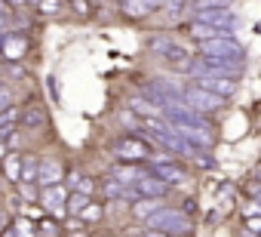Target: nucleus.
<instances>
[{"label":"nucleus","mask_w":261,"mask_h":237,"mask_svg":"<svg viewBox=\"0 0 261 237\" xmlns=\"http://www.w3.org/2000/svg\"><path fill=\"white\" fill-rule=\"evenodd\" d=\"M142 176H145V170H139V167H133V163H123V167H117V170L111 173V179H117V182L126 185V188H133Z\"/></svg>","instance_id":"obj_17"},{"label":"nucleus","mask_w":261,"mask_h":237,"mask_svg":"<svg viewBox=\"0 0 261 237\" xmlns=\"http://www.w3.org/2000/svg\"><path fill=\"white\" fill-rule=\"evenodd\" d=\"M16 231H19V234H25V237H34V231L28 228V222H19V228H16Z\"/></svg>","instance_id":"obj_32"},{"label":"nucleus","mask_w":261,"mask_h":237,"mask_svg":"<svg viewBox=\"0 0 261 237\" xmlns=\"http://www.w3.org/2000/svg\"><path fill=\"white\" fill-rule=\"evenodd\" d=\"M65 200H68V191L62 188V182L59 185H46L43 191H40V203L49 209V212H65Z\"/></svg>","instance_id":"obj_13"},{"label":"nucleus","mask_w":261,"mask_h":237,"mask_svg":"<svg viewBox=\"0 0 261 237\" xmlns=\"http://www.w3.org/2000/svg\"><path fill=\"white\" fill-rule=\"evenodd\" d=\"M34 179H37V157L25 154L22 157V176H19V182H34Z\"/></svg>","instance_id":"obj_21"},{"label":"nucleus","mask_w":261,"mask_h":237,"mask_svg":"<svg viewBox=\"0 0 261 237\" xmlns=\"http://www.w3.org/2000/svg\"><path fill=\"white\" fill-rule=\"evenodd\" d=\"M151 176L163 179L166 185H178V182L188 179V170H185L181 163H172L169 157H157V160L151 163Z\"/></svg>","instance_id":"obj_8"},{"label":"nucleus","mask_w":261,"mask_h":237,"mask_svg":"<svg viewBox=\"0 0 261 237\" xmlns=\"http://www.w3.org/2000/svg\"><path fill=\"white\" fill-rule=\"evenodd\" d=\"M129 105H133V111H139V114H148V117H157V114H163V108H160V105H145V99H133Z\"/></svg>","instance_id":"obj_22"},{"label":"nucleus","mask_w":261,"mask_h":237,"mask_svg":"<svg viewBox=\"0 0 261 237\" xmlns=\"http://www.w3.org/2000/svg\"><path fill=\"white\" fill-rule=\"evenodd\" d=\"M200 56H215V59L246 62V59H243V46H240L233 37H209V40H200Z\"/></svg>","instance_id":"obj_2"},{"label":"nucleus","mask_w":261,"mask_h":237,"mask_svg":"<svg viewBox=\"0 0 261 237\" xmlns=\"http://www.w3.org/2000/svg\"><path fill=\"white\" fill-rule=\"evenodd\" d=\"M194 10H218V7H230V0H191Z\"/></svg>","instance_id":"obj_23"},{"label":"nucleus","mask_w":261,"mask_h":237,"mask_svg":"<svg viewBox=\"0 0 261 237\" xmlns=\"http://www.w3.org/2000/svg\"><path fill=\"white\" fill-rule=\"evenodd\" d=\"M246 68V62H233V59H215V56H200L197 62H191V71L200 74H224V77H237L240 71Z\"/></svg>","instance_id":"obj_3"},{"label":"nucleus","mask_w":261,"mask_h":237,"mask_svg":"<svg viewBox=\"0 0 261 237\" xmlns=\"http://www.w3.org/2000/svg\"><path fill=\"white\" fill-rule=\"evenodd\" d=\"M181 102L197 111V114H212L215 108H221V96L209 92V89H200V86H191V89H181Z\"/></svg>","instance_id":"obj_4"},{"label":"nucleus","mask_w":261,"mask_h":237,"mask_svg":"<svg viewBox=\"0 0 261 237\" xmlns=\"http://www.w3.org/2000/svg\"><path fill=\"white\" fill-rule=\"evenodd\" d=\"M157 209H160V197H139L136 206H133V212H136L139 219H148V216L157 212Z\"/></svg>","instance_id":"obj_19"},{"label":"nucleus","mask_w":261,"mask_h":237,"mask_svg":"<svg viewBox=\"0 0 261 237\" xmlns=\"http://www.w3.org/2000/svg\"><path fill=\"white\" fill-rule=\"evenodd\" d=\"M194 80H197L200 89H209V92H215L221 99H227V96L237 92V80L224 77V74H206V71H200V74H194Z\"/></svg>","instance_id":"obj_5"},{"label":"nucleus","mask_w":261,"mask_h":237,"mask_svg":"<svg viewBox=\"0 0 261 237\" xmlns=\"http://www.w3.org/2000/svg\"><path fill=\"white\" fill-rule=\"evenodd\" d=\"M74 188H77L80 194H92V191H95V182H92V179H86V176H80Z\"/></svg>","instance_id":"obj_28"},{"label":"nucleus","mask_w":261,"mask_h":237,"mask_svg":"<svg viewBox=\"0 0 261 237\" xmlns=\"http://www.w3.org/2000/svg\"><path fill=\"white\" fill-rule=\"evenodd\" d=\"M25 50H28V37H25L22 31L7 34V37H4V43H0V56L10 59V62H19V59L25 56Z\"/></svg>","instance_id":"obj_11"},{"label":"nucleus","mask_w":261,"mask_h":237,"mask_svg":"<svg viewBox=\"0 0 261 237\" xmlns=\"http://www.w3.org/2000/svg\"><path fill=\"white\" fill-rule=\"evenodd\" d=\"M166 4H169V10H178L181 4H188V0H166Z\"/></svg>","instance_id":"obj_36"},{"label":"nucleus","mask_w":261,"mask_h":237,"mask_svg":"<svg viewBox=\"0 0 261 237\" xmlns=\"http://www.w3.org/2000/svg\"><path fill=\"white\" fill-rule=\"evenodd\" d=\"M108 237H114V234H108Z\"/></svg>","instance_id":"obj_41"},{"label":"nucleus","mask_w":261,"mask_h":237,"mask_svg":"<svg viewBox=\"0 0 261 237\" xmlns=\"http://www.w3.org/2000/svg\"><path fill=\"white\" fill-rule=\"evenodd\" d=\"M71 4H74V10H77L80 16H86V13H89V4H92V0H71Z\"/></svg>","instance_id":"obj_30"},{"label":"nucleus","mask_w":261,"mask_h":237,"mask_svg":"<svg viewBox=\"0 0 261 237\" xmlns=\"http://www.w3.org/2000/svg\"><path fill=\"white\" fill-rule=\"evenodd\" d=\"M7 25V13H0V28H4Z\"/></svg>","instance_id":"obj_38"},{"label":"nucleus","mask_w":261,"mask_h":237,"mask_svg":"<svg viewBox=\"0 0 261 237\" xmlns=\"http://www.w3.org/2000/svg\"><path fill=\"white\" fill-rule=\"evenodd\" d=\"M0 59H4V56H0Z\"/></svg>","instance_id":"obj_42"},{"label":"nucleus","mask_w":261,"mask_h":237,"mask_svg":"<svg viewBox=\"0 0 261 237\" xmlns=\"http://www.w3.org/2000/svg\"><path fill=\"white\" fill-rule=\"evenodd\" d=\"M191 37H194V40H209V37H230V28H218V25L194 22V25H191Z\"/></svg>","instance_id":"obj_16"},{"label":"nucleus","mask_w":261,"mask_h":237,"mask_svg":"<svg viewBox=\"0 0 261 237\" xmlns=\"http://www.w3.org/2000/svg\"><path fill=\"white\" fill-rule=\"evenodd\" d=\"M10 105H13V89L0 83V111H7Z\"/></svg>","instance_id":"obj_27"},{"label":"nucleus","mask_w":261,"mask_h":237,"mask_svg":"<svg viewBox=\"0 0 261 237\" xmlns=\"http://www.w3.org/2000/svg\"><path fill=\"white\" fill-rule=\"evenodd\" d=\"M120 10L129 16V19H145L151 16L154 10H160L157 0H120Z\"/></svg>","instance_id":"obj_14"},{"label":"nucleus","mask_w":261,"mask_h":237,"mask_svg":"<svg viewBox=\"0 0 261 237\" xmlns=\"http://www.w3.org/2000/svg\"><path fill=\"white\" fill-rule=\"evenodd\" d=\"M142 237H172V234H163V231H154V228H148Z\"/></svg>","instance_id":"obj_34"},{"label":"nucleus","mask_w":261,"mask_h":237,"mask_svg":"<svg viewBox=\"0 0 261 237\" xmlns=\"http://www.w3.org/2000/svg\"><path fill=\"white\" fill-rule=\"evenodd\" d=\"M157 4H163V0H157Z\"/></svg>","instance_id":"obj_40"},{"label":"nucleus","mask_w":261,"mask_h":237,"mask_svg":"<svg viewBox=\"0 0 261 237\" xmlns=\"http://www.w3.org/2000/svg\"><path fill=\"white\" fill-rule=\"evenodd\" d=\"M16 121H19V111H16L13 105H10L7 111H0V130H7V127H10V124H16Z\"/></svg>","instance_id":"obj_25"},{"label":"nucleus","mask_w":261,"mask_h":237,"mask_svg":"<svg viewBox=\"0 0 261 237\" xmlns=\"http://www.w3.org/2000/svg\"><path fill=\"white\" fill-rule=\"evenodd\" d=\"M37 10L46 13V16H49V13H59V10H62V0H37Z\"/></svg>","instance_id":"obj_26"},{"label":"nucleus","mask_w":261,"mask_h":237,"mask_svg":"<svg viewBox=\"0 0 261 237\" xmlns=\"http://www.w3.org/2000/svg\"><path fill=\"white\" fill-rule=\"evenodd\" d=\"M86 203H89V194H80V191H74V194H68V200H65V212H71V216H80Z\"/></svg>","instance_id":"obj_20"},{"label":"nucleus","mask_w":261,"mask_h":237,"mask_svg":"<svg viewBox=\"0 0 261 237\" xmlns=\"http://www.w3.org/2000/svg\"><path fill=\"white\" fill-rule=\"evenodd\" d=\"M7 148H10V142H7V133H4V130H0V160H4V157H7Z\"/></svg>","instance_id":"obj_31"},{"label":"nucleus","mask_w":261,"mask_h":237,"mask_svg":"<svg viewBox=\"0 0 261 237\" xmlns=\"http://www.w3.org/2000/svg\"><path fill=\"white\" fill-rule=\"evenodd\" d=\"M133 191H136V197H163V194L169 191V185H166L163 179H157V176L145 173V176L133 185Z\"/></svg>","instance_id":"obj_10"},{"label":"nucleus","mask_w":261,"mask_h":237,"mask_svg":"<svg viewBox=\"0 0 261 237\" xmlns=\"http://www.w3.org/2000/svg\"><path fill=\"white\" fill-rule=\"evenodd\" d=\"M40 234H43V237H59L56 222H53V219H43V222H40Z\"/></svg>","instance_id":"obj_29"},{"label":"nucleus","mask_w":261,"mask_h":237,"mask_svg":"<svg viewBox=\"0 0 261 237\" xmlns=\"http://www.w3.org/2000/svg\"><path fill=\"white\" fill-rule=\"evenodd\" d=\"M62 176H65L62 163L53 160V157H43V160H37V179H34V185H40V188H46V185H59Z\"/></svg>","instance_id":"obj_9"},{"label":"nucleus","mask_w":261,"mask_h":237,"mask_svg":"<svg viewBox=\"0 0 261 237\" xmlns=\"http://www.w3.org/2000/svg\"><path fill=\"white\" fill-rule=\"evenodd\" d=\"M80 216H83V225H86V222H98V219H101V206L89 200V203L83 206V212H80Z\"/></svg>","instance_id":"obj_24"},{"label":"nucleus","mask_w":261,"mask_h":237,"mask_svg":"<svg viewBox=\"0 0 261 237\" xmlns=\"http://www.w3.org/2000/svg\"><path fill=\"white\" fill-rule=\"evenodd\" d=\"M148 228L163 231V234H172V237H188V234L194 231V222H191V216L181 212V209H166V206H160L157 212L148 216Z\"/></svg>","instance_id":"obj_1"},{"label":"nucleus","mask_w":261,"mask_h":237,"mask_svg":"<svg viewBox=\"0 0 261 237\" xmlns=\"http://www.w3.org/2000/svg\"><path fill=\"white\" fill-rule=\"evenodd\" d=\"M80 228H86L80 219H71V222H68V231H80Z\"/></svg>","instance_id":"obj_33"},{"label":"nucleus","mask_w":261,"mask_h":237,"mask_svg":"<svg viewBox=\"0 0 261 237\" xmlns=\"http://www.w3.org/2000/svg\"><path fill=\"white\" fill-rule=\"evenodd\" d=\"M255 179H258V182H261V167H255Z\"/></svg>","instance_id":"obj_39"},{"label":"nucleus","mask_w":261,"mask_h":237,"mask_svg":"<svg viewBox=\"0 0 261 237\" xmlns=\"http://www.w3.org/2000/svg\"><path fill=\"white\" fill-rule=\"evenodd\" d=\"M4 4H7V7H16V10H22V7H28V4H25V0H4Z\"/></svg>","instance_id":"obj_35"},{"label":"nucleus","mask_w":261,"mask_h":237,"mask_svg":"<svg viewBox=\"0 0 261 237\" xmlns=\"http://www.w3.org/2000/svg\"><path fill=\"white\" fill-rule=\"evenodd\" d=\"M194 22H206V25H218V28H230L237 22L230 7H218V10H200Z\"/></svg>","instance_id":"obj_12"},{"label":"nucleus","mask_w":261,"mask_h":237,"mask_svg":"<svg viewBox=\"0 0 261 237\" xmlns=\"http://www.w3.org/2000/svg\"><path fill=\"white\" fill-rule=\"evenodd\" d=\"M151 50H163V59H166V62H172L178 71H191V53H188L181 43H169V40H163V37H154V40H151Z\"/></svg>","instance_id":"obj_6"},{"label":"nucleus","mask_w":261,"mask_h":237,"mask_svg":"<svg viewBox=\"0 0 261 237\" xmlns=\"http://www.w3.org/2000/svg\"><path fill=\"white\" fill-rule=\"evenodd\" d=\"M4 173H7V179L16 185V182H19V176H22V154H16V151H13V154H7V157H4Z\"/></svg>","instance_id":"obj_18"},{"label":"nucleus","mask_w":261,"mask_h":237,"mask_svg":"<svg viewBox=\"0 0 261 237\" xmlns=\"http://www.w3.org/2000/svg\"><path fill=\"white\" fill-rule=\"evenodd\" d=\"M22 127L25 130H40V127H46V111L40 108V105H28L25 111H22Z\"/></svg>","instance_id":"obj_15"},{"label":"nucleus","mask_w":261,"mask_h":237,"mask_svg":"<svg viewBox=\"0 0 261 237\" xmlns=\"http://www.w3.org/2000/svg\"><path fill=\"white\" fill-rule=\"evenodd\" d=\"M114 151H117V157H123V160L133 163V160H145L151 154V145L145 139H139V136H126V139H120L114 145Z\"/></svg>","instance_id":"obj_7"},{"label":"nucleus","mask_w":261,"mask_h":237,"mask_svg":"<svg viewBox=\"0 0 261 237\" xmlns=\"http://www.w3.org/2000/svg\"><path fill=\"white\" fill-rule=\"evenodd\" d=\"M0 237H19V234H16V231H13V228H7V231H4V234H0Z\"/></svg>","instance_id":"obj_37"}]
</instances>
